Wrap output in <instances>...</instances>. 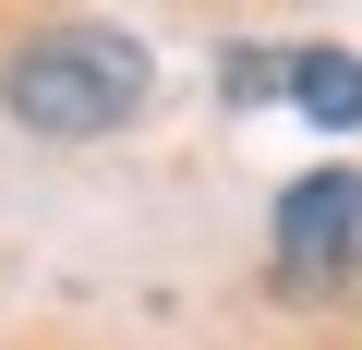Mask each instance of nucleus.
Instances as JSON below:
<instances>
[{
    "label": "nucleus",
    "mask_w": 362,
    "mask_h": 350,
    "mask_svg": "<svg viewBox=\"0 0 362 350\" xmlns=\"http://www.w3.org/2000/svg\"><path fill=\"white\" fill-rule=\"evenodd\" d=\"M266 266H278V290H338L350 266H362V169H314V182H290L278 194V230H266Z\"/></svg>",
    "instance_id": "f03ea898"
},
{
    "label": "nucleus",
    "mask_w": 362,
    "mask_h": 350,
    "mask_svg": "<svg viewBox=\"0 0 362 350\" xmlns=\"http://www.w3.org/2000/svg\"><path fill=\"white\" fill-rule=\"evenodd\" d=\"M290 97H302V109H314L326 133H350V121H362V61H350V49H302Z\"/></svg>",
    "instance_id": "7ed1b4c3"
},
{
    "label": "nucleus",
    "mask_w": 362,
    "mask_h": 350,
    "mask_svg": "<svg viewBox=\"0 0 362 350\" xmlns=\"http://www.w3.org/2000/svg\"><path fill=\"white\" fill-rule=\"evenodd\" d=\"M0 97H13V121H25V133L85 145V133H121V121L145 109V49H133L121 25H49V37H25V49H13Z\"/></svg>",
    "instance_id": "f257e3e1"
}]
</instances>
